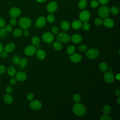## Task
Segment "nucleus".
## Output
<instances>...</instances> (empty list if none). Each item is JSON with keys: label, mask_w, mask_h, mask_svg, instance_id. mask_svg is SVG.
Listing matches in <instances>:
<instances>
[{"label": "nucleus", "mask_w": 120, "mask_h": 120, "mask_svg": "<svg viewBox=\"0 0 120 120\" xmlns=\"http://www.w3.org/2000/svg\"><path fill=\"white\" fill-rule=\"evenodd\" d=\"M16 20L15 18H12L10 20V23L12 26H14L16 24Z\"/></svg>", "instance_id": "48"}, {"label": "nucleus", "mask_w": 120, "mask_h": 120, "mask_svg": "<svg viewBox=\"0 0 120 120\" xmlns=\"http://www.w3.org/2000/svg\"><path fill=\"white\" fill-rule=\"evenodd\" d=\"M7 73L10 76H13L16 74V70L14 67L10 66L7 69Z\"/></svg>", "instance_id": "21"}, {"label": "nucleus", "mask_w": 120, "mask_h": 120, "mask_svg": "<svg viewBox=\"0 0 120 120\" xmlns=\"http://www.w3.org/2000/svg\"><path fill=\"white\" fill-rule=\"evenodd\" d=\"M16 80L20 82H23L26 80L27 75L23 72H18L15 75Z\"/></svg>", "instance_id": "14"}, {"label": "nucleus", "mask_w": 120, "mask_h": 120, "mask_svg": "<svg viewBox=\"0 0 120 120\" xmlns=\"http://www.w3.org/2000/svg\"><path fill=\"white\" fill-rule=\"evenodd\" d=\"M16 79L15 78H11L9 81L11 85H15L16 83Z\"/></svg>", "instance_id": "52"}, {"label": "nucleus", "mask_w": 120, "mask_h": 120, "mask_svg": "<svg viewBox=\"0 0 120 120\" xmlns=\"http://www.w3.org/2000/svg\"><path fill=\"white\" fill-rule=\"evenodd\" d=\"M46 20L48 21V22H49V23H52L55 20V18L54 17V16L52 15H47V18H46Z\"/></svg>", "instance_id": "36"}, {"label": "nucleus", "mask_w": 120, "mask_h": 120, "mask_svg": "<svg viewBox=\"0 0 120 120\" xmlns=\"http://www.w3.org/2000/svg\"><path fill=\"white\" fill-rule=\"evenodd\" d=\"M82 26V23L81 21L78 20L74 21L72 23V27L75 30H78Z\"/></svg>", "instance_id": "19"}, {"label": "nucleus", "mask_w": 120, "mask_h": 120, "mask_svg": "<svg viewBox=\"0 0 120 120\" xmlns=\"http://www.w3.org/2000/svg\"><path fill=\"white\" fill-rule=\"evenodd\" d=\"M61 29L65 30H68L70 28V24L69 22L67 21H64L61 23Z\"/></svg>", "instance_id": "22"}, {"label": "nucleus", "mask_w": 120, "mask_h": 120, "mask_svg": "<svg viewBox=\"0 0 120 120\" xmlns=\"http://www.w3.org/2000/svg\"><path fill=\"white\" fill-rule=\"evenodd\" d=\"M110 12H111V13L112 14L116 15L119 13V10L118 8H117L116 7H113L111 8V9H110Z\"/></svg>", "instance_id": "32"}, {"label": "nucleus", "mask_w": 120, "mask_h": 120, "mask_svg": "<svg viewBox=\"0 0 120 120\" xmlns=\"http://www.w3.org/2000/svg\"><path fill=\"white\" fill-rule=\"evenodd\" d=\"M37 51V49L34 45H28L24 49V52L25 55L31 56L34 55Z\"/></svg>", "instance_id": "7"}, {"label": "nucleus", "mask_w": 120, "mask_h": 120, "mask_svg": "<svg viewBox=\"0 0 120 120\" xmlns=\"http://www.w3.org/2000/svg\"><path fill=\"white\" fill-rule=\"evenodd\" d=\"M82 28L85 30H88L90 28V25L87 22H85L82 24Z\"/></svg>", "instance_id": "39"}, {"label": "nucleus", "mask_w": 120, "mask_h": 120, "mask_svg": "<svg viewBox=\"0 0 120 120\" xmlns=\"http://www.w3.org/2000/svg\"><path fill=\"white\" fill-rule=\"evenodd\" d=\"M0 56L3 58H6L8 56V52L6 51H3L1 53H0Z\"/></svg>", "instance_id": "44"}, {"label": "nucleus", "mask_w": 120, "mask_h": 120, "mask_svg": "<svg viewBox=\"0 0 120 120\" xmlns=\"http://www.w3.org/2000/svg\"><path fill=\"white\" fill-rule=\"evenodd\" d=\"M90 16V14L88 11L84 10L82 11L79 14V18L82 22H87Z\"/></svg>", "instance_id": "9"}, {"label": "nucleus", "mask_w": 120, "mask_h": 120, "mask_svg": "<svg viewBox=\"0 0 120 120\" xmlns=\"http://www.w3.org/2000/svg\"><path fill=\"white\" fill-rule=\"evenodd\" d=\"M4 100L6 103L10 104L13 102V98L10 94H7L4 97Z\"/></svg>", "instance_id": "23"}, {"label": "nucleus", "mask_w": 120, "mask_h": 120, "mask_svg": "<svg viewBox=\"0 0 120 120\" xmlns=\"http://www.w3.org/2000/svg\"><path fill=\"white\" fill-rule=\"evenodd\" d=\"M71 41L74 44H78L80 43L82 40V36L79 34H74L70 38Z\"/></svg>", "instance_id": "16"}, {"label": "nucleus", "mask_w": 120, "mask_h": 120, "mask_svg": "<svg viewBox=\"0 0 120 120\" xmlns=\"http://www.w3.org/2000/svg\"><path fill=\"white\" fill-rule=\"evenodd\" d=\"M6 91L8 94L11 93L13 91V88L12 87L10 86H8L6 88Z\"/></svg>", "instance_id": "49"}, {"label": "nucleus", "mask_w": 120, "mask_h": 120, "mask_svg": "<svg viewBox=\"0 0 120 120\" xmlns=\"http://www.w3.org/2000/svg\"><path fill=\"white\" fill-rule=\"evenodd\" d=\"M87 2L86 0H81L78 3V7L81 9L85 8L87 7Z\"/></svg>", "instance_id": "29"}, {"label": "nucleus", "mask_w": 120, "mask_h": 120, "mask_svg": "<svg viewBox=\"0 0 120 120\" xmlns=\"http://www.w3.org/2000/svg\"><path fill=\"white\" fill-rule=\"evenodd\" d=\"M27 63H28L27 59L25 58H23L20 59L19 64L21 68H23L27 65Z\"/></svg>", "instance_id": "31"}, {"label": "nucleus", "mask_w": 120, "mask_h": 120, "mask_svg": "<svg viewBox=\"0 0 120 120\" xmlns=\"http://www.w3.org/2000/svg\"><path fill=\"white\" fill-rule=\"evenodd\" d=\"M4 29L7 32H10L13 30V27L11 24H8L5 27Z\"/></svg>", "instance_id": "42"}, {"label": "nucleus", "mask_w": 120, "mask_h": 120, "mask_svg": "<svg viewBox=\"0 0 120 120\" xmlns=\"http://www.w3.org/2000/svg\"><path fill=\"white\" fill-rule=\"evenodd\" d=\"M54 36L53 35L49 32L44 33L42 35V39L43 40L47 43H51L54 40Z\"/></svg>", "instance_id": "6"}, {"label": "nucleus", "mask_w": 120, "mask_h": 120, "mask_svg": "<svg viewBox=\"0 0 120 120\" xmlns=\"http://www.w3.org/2000/svg\"><path fill=\"white\" fill-rule=\"evenodd\" d=\"M37 2H39V3H42V2H44L45 1H46L47 0H36Z\"/></svg>", "instance_id": "56"}, {"label": "nucleus", "mask_w": 120, "mask_h": 120, "mask_svg": "<svg viewBox=\"0 0 120 120\" xmlns=\"http://www.w3.org/2000/svg\"><path fill=\"white\" fill-rule=\"evenodd\" d=\"M94 23L96 25L99 26L103 24V20L101 18H96L94 21Z\"/></svg>", "instance_id": "38"}, {"label": "nucleus", "mask_w": 120, "mask_h": 120, "mask_svg": "<svg viewBox=\"0 0 120 120\" xmlns=\"http://www.w3.org/2000/svg\"><path fill=\"white\" fill-rule=\"evenodd\" d=\"M99 52V51L96 49H90L88 50L86 52L87 57L90 60L95 59L98 57Z\"/></svg>", "instance_id": "4"}, {"label": "nucleus", "mask_w": 120, "mask_h": 120, "mask_svg": "<svg viewBox=\"0 0 120 120\" xmlns=\"http://www.w3.org/2000/svg\"><path fill=\"white\" fill-rule=\"evenodd\" d=\"M22 34V29L20 28L15 29L13 32V35L15 37H19Z\"/></svg>", "instance_id": "26"}, {"label": "nucleus", "mask_w": 120, "mask_h": 120, "mask_svg": "<svg viewBox=\"0 0 120 120\" xmlns=\"http://www.w3.org/2000/svg\"><path fill=\"white\" fill-rule=\"evenodd\" d=\"M51 31L53 34H58L59 32V29L58 27L54 26L51 28Z\"/></svg>", "instance_id": "37"}, {"label": "nucleus", "mask_w": 120, "mask_h": 120, "mask_svg": "<svg viewBox=\"0 0 120 120\" xmlns=\"http://www.w3.org/2000/svg\"><path fill=\"white\" fill-rule=\"evenodd\" d=\"M21 13V11L20 8L16 7H14L11 8L9 12V15L12 18L17 17L20 15Z\"/></svg>", "instance_id": "11"}, {"label": "nucleus", "mask_w": 120, "mask_h": 120, "mask_svg": "<svg viewBox=\"0 0 120 120\" xmlns=\"http://www.w3.org/2000/svg\"><path fill=\"white\" fill-rule=\"evenodd\" d=\"M75 51V46L70 45H69L67 49V52L68 54H72L74 53Z\"/></svg>", "instance_id": "30"}, {"label": "nucleus", "mask_w": 120, "mask_h": 120, "mask_svg": "<svg viewBox=\"0 0 120 120\" xmlns=\"http://www.w3.org/2000/svg\"><path fill=\"white\" fill-rule=\"evenodd\" d=\"M79 50L81 52H85L87 50V47L84 44H81L78 47Z\"/></svg>", "instance_id": "40"}, {"label": "nucleus", "mask_w": 120, "mask_h": 120, "mask_svg": "<svg viewBox=\"0 0 120 120\" xmlns=\"http://www.w3.org/2000/svg\"><path fill=\"white\" fill-rule=\"evenodd\" d=\"M108 1L109 0H98V2L101 5H105L108 2Z\"/></svg>", "instance_id": "50"}, {"label": "nucleus", "mask_w": 120, "mask_h": 120, "mask_svg": "<svg viewBox=\"0 0 120 120\" xmlns=\"http://www.w3.org/2000/svg\"><path fill=\"white\" fill-rule=\"evenodd\" d=\"M73 99L75 102L76 103H78L81 100V97L80 95L76 93L74 95Z\"/></svg>", "instance_id": "35"}, {"label": "nucleus", "mask_w": 120, "mask_h": 120, "mask_svg": "<svg viewBox=\"0 0 120 120\" xmlns=\"http://www.w3.org/2000/svg\"><path fill=\"white\" fill-rule=\"evenodd\" d=\"M110 9L109 8L106 6H103L100 7L98 10V15L102 18H105L109 15Z\"/></svg>", "instance_id": "3"}, {"label": "nucleus", "mask_w": 120, "mask_h": 120, "mask_svg": "<svg viewBox=\"0 0 120 120\" xmlns=\"http://www.w3.org/2000/svg\"><path fill=\"white\" fill-rule=\"evenodd\" d=\"M36 55L37 58L41 60L44 59L46 56L45 52L42 49H38L37 51H36Z\"/></svg>", "instance_id": "18"}, {"label": "nucleus", "mask_w": 120, "mask_h": 120, "mask_svg": "<svg viewBox=\"0 0 120 120\" xmlns=\"http://www.w3.org/2000/svg\"><path fill=\"white\" fill-rule=\"evenodd\" d=\"M31 41H32V44L34 46H39V45L40 44V38H39L38 37L34 36L31 39Z\"/></svg>", "instance_id": "25"}, {"label": "nucleus", "mask_w": 120, "mask_h": 120, "mask_svg": "<svg viewBox=\"0 0 120 120\" xmlns=\"http://www.w3.org/2000/svg\"><path fill=\"white\" fill-rule=\"evenodd\" d=\"M58 8V4L56 2L53 1L50 2L47 6L46 9L48 12L53 13L55 12Z\"/></svg>", "instance_id": "8"}, {"label": "nucleus", "mask_w": 120, "mask_h": 120, "mask_svg": "<svg viewBox=\"0 0 120 120\" xmlns=\"http://www.w3.org/2000/svg\"><path fill=\"white\" fill-rule=\"evenodd\" d=\"M99 68L102 71H106L108 69V66L106 63L103 62L99 63Z\"/></svg>", "instance_id": "27"}, {"label": "nucleus", "mask_w": 120, "mask_h": 120, "mask_svg": "<svg viewBox=\"0 0 120 120\" xmlns=\"http://www.w3.org/2000/svg\"><path fill=\"white\" fill-rule=\"evenodd\" d=\"M109 69H110V71H111L112 70V68L111 67H110V68H109Z\"/></svg>", "instance_id": "58"}, {"label": "nucleus", "mask_w": 120, "mask_h": 120, "mask_svg": "<svg viewBox=\"0 0 120 120\" xmlns=\"http://www.w3.org/2000/svg\"><path fill=\"white\" fill-rule=\"evenodd\" d=\"M117 103H118V104L119 105L120 104V98H118L117 99Z\"/></svg>", "instance_id": "57"}, {"label": "nucleus", "mask_w": 120, "mask_h": 120, "mask_svg": "<svg viewBox=\"0 0 120 120\" xmlns=\"http://www.w3.org/2000/svg\"><path fill=\"white\" fill-rule=\"evenodd\" d=\"M82 56L79 53H73L70 56V59L73 63H78L81 60Z\"/></svg>", "instance_id": "15"}, {"label": "nucleus", "mask_w": 120, "mask_h": 120, "mask_svg": "<svg viewBox=\"0 0 120 120\" xmlns=\"http://www.w3.org/2000/svg\"><path fill=\"white\" fill-rule=\"evenodd\" d=\"M103 23H104L105 27L108 28H112L114 25L113 21L110 18H105V19L103 21Z\"/></svg>", "instance_id": "17"}, {"label": "nucleus", "mask_w": 120, "mask_h": 120, "mask_svg": "<svg viewBox=\"0 0 120 120\" xmlns=\"http://www.w3.org/2000/svg\"><path fill=\"white\" fill-rule=\"evenodd\" d=\"M115 77L117 80H120V74H117L115 75Z\"/></svg>", "instance_id": "55"}, {"label": "nucleus", "mask_w": 120, "mask_h": 120, "mask_svg": "<svg viewBox=\"0 0 120 120\" xmlns=\"http://www.w3.org/2000/svg\"><path fill=\"white\" fill-rule=\"evenodd\" d=\"M115 95L117 97H119L120 96V91L119 90H116L115 91Z\"/></svg>", "instance_id": "53"}, {"label": "nucleus", "mask_w": 120, "mask_h": 120, "mask_svg": "<svg viewBox=\"0 0 120 120\" xmlns=\"http://www.w3.org/2000/svg\"><path fill=\"white\" fill-rule=\"evenodd\" d=\"M100 120H112V118L111 117H110V116H108V115H104L103 116H102L100 118Z\"/></svg>", "instance_id": "43"}, {"label": "nucleus", "mask_w": 120, "mask_h": 120, "mask_svg": "<svg viewBox=\"0 0 120 120\" xmlns=\"http://www.w3.org/2000/svg\"><path fill=\"white\" fill-rule=\"evenodd\" d=\"M57 39L60 42L67 43L70 40V37L68 34L61 32L58 34Z\"/></svg>", "instance_id": "5"}, {"label": "nucleus", "mask_w": 120, "mask_h": 120, "mask_svg": "<svg viewBox=\"0 0 120 120\" xmlns=\"http://www.w3.org/2000/svg\"><path fill=\"white\" fill-rule=\"evenodd\" d=\"M104 79L105 81L109 83H112L114 81V76L111 71L106 72L104 75Z\"/></svg>", "instance_id": "12"}, {"label": "nucleus", "mask_w": 120, "mask_h": 120, "mask_svg": "<svg viewBox=\"0 0 120 120\" xmlns=\"http://www.w3.org/2000/svg\"><path fill=\"white\" fill-rule=\"evenodd\" d=\"M29 105L30 107L34 110H38L41 108L42 106L41 103L38 100H31Z\"/></svg>", "instance_id": "10"}, {"label": "nucleus", "mask_w": 120, "mask_h": 120, "mask_svg": "<svg viewBox=\"0 0 120 120\" xmlns=\"http://www.w3.org/2000/svg\"><path fill=\"white\" fill-rule=\"evenodd\" d=\"M73 112L76 116H82L86 112V108L84 105L78 102L76 103L73 106Z\"/></svg>", "instance_id": "1"}, {"label": "nucleus", "mask_w": 120, "mask_h": 120, "mask_svg": "<svg viewBox=\"0 0 120 120\" xmlns=\"http://www.w3.org/2000/svg\"><path fill=\"white\" fill-rule=\"evenodd\" d=\"M6 24L5 21L4 19L2 18H0V27L3 28L5 27Z\"/></svg>", "instance_id": "45"}, {"label": "nucleus", "mask_w": 120, "mask_h": 120, "mask_svg": "<svg viewBox=\"0 0 120 120\" xmlns=\"http://www.w3.org/2000/svg\"><path fill=\"white\" fill-rule=\"evenodd\" d=\"M7 32L4 27L1 28L0 29V37L1 38H4L7 35Z\"/></svg>", "instance_id": "34"}, {"label": "nucleus", "mask_w": 120, "mask_h": 120, "mask_svg": "<svg viewBox=\"0 0 120 120\" xmlns=\"http://www.w3.org/2000/svg\"><path fill=\"white\" fill-rule=\"evenodd\" d=\"M6 70V68L3 65H0V75L3 74Z\"/></svg>", "instance_id": "47"}, {"label": "nucleus", "mask_w": 120, "mask_h": 120, "mask_svg": "<svg viewBox=\"0 0 120 120\" xmlns=\"http://www.w3.org/2000/svg\"><path fill=\"white\" fill-rule=\"evenodd\" d=\"M4 50L2 45L0 43V53H1Z\"/></svg>", "instance_id": "54"}, {"label": "nucleus", "mask_w": 120, "mask_h": 120, "mask_svg": "<svg viewBox=\"0 0 120 120\" xmlns=\"http://www.w3.org/2000/svg\"><path fill=\"white\" fill-rule=\"evenodd\" d=\"M98 2L95 0H93L92 1H91L90 2V6L92 8H96L98 7Z\"/></svg>", "instance_id": "41"}, {"label": "nucleus", "mask_w": 120, "mask_h": 120, "mask_svg": "<svg viewBox=\"0 0 120 120\" xmlns=\"http://www.w3.org/2000/svg\"><path fill=\"white\" fill-rule=\"evenodd\" d=\"M111 112V107L109 105H105L103 108V112L105 115H108Z\"/></svg>", "instance_id": "24"}, {"label": "nucleus", "mask_w": 120, "mask_h": 120, "mask_svg": "<svg viewBox=\"0 0 120 120\" xmlns=\"http://www.w3.org/2000/svg\"><path fill=\"white\" fill-rule=\"evenodd\" d=\"M15 46L14 44L9 43L5 46L4 48V50L8 52H13L15 49Z\"/></svg>", "instance_id": "20"}, {"label": "nucleus", "mask_w": 120, "mask_h": 120, "mask_svg": "<svg viewBox=\"0 0 120 120\" xmlns=\"http://www.w3.org/2000/svg\"><path fill=\"white\" fill-rule=\"evenodd\" d=\"M23 35H24L25 37H28V36H29V35H30V32H29V31L27 29H25V30H24L23 32Z\"/></svg>", "instance_id": "51"}, {"label": "nucleus", "mask_w": 120, "mask_h": 120, "mask_svg": "<svg viewBox=\"0 0 120 120\" xmlns=\"http://www.w3.org/2000/svg\"><path fill=\"white\" fill-rule=\"evenodd\" d=\"M34 95L32 93H29L27 95V98L28 100L31 101L33 99Z\"/></svg>", "instance_id": "46"}, {"label": "nucleus", "mask_w": 120, "mask_h": 120, "mask_svg": "<svg viewBox=\"0 0 120 120\" xmlns=\"http://www.w3.org/2000/svg\"><path fill=\"white\" fill-rule=\"evenodd\" d=\"M20 60V58L19 56L17 55H15L12 58V62L15 64H18L19 63V61Z\"/></svg>", "instance_id": "33"}, {"label": "nucleus", "mask_w": 120, "mask_h": 120, "mask_svg": "<svg viewBox=\"0 0 120 120\" xmlns=\"http://www.w3.org/2000/svg\"><path fill=\"white\" fill-rule=\"evenodd\" d=\"M46 23V20L44 17H39L36 21L35 25L38 28H42L43 27Z\"/></svg>", "instance_id": "13"}, {"label": "nucleus", "mask_w": 120, "mask_h": 120, "mask_svg": "<svg viewBox=\"0 0 120 120\" xmlns=\"http://www.w3.org/2000/svg\"><path fill=\"white\" fill-rule=\"evenodd\" d=\"M52 46L53 48L57 51L60 50L62 48V45L60 42H54L53 43Z\"/></svg>", "instance_id": "28"}, {"label": "nucleus", "mask_w": 120, "mask_h": 120, "mask_svg": "<svg viewBox=\"0 0 120 120\" xmlns=\"http://www.w3.org/2000/svg\"><path fill=\"white\" fill-rule=\"evenodd\" d=\"M19 24L22 29H27L31 26V21L27 17H22L19 21Z\"/></svg>", "instance_id": "2"}]
</instances>
